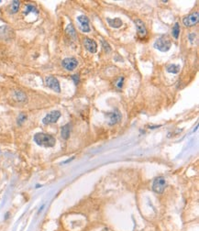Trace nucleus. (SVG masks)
<instances>
[{"mask_svg":"<svg viewBox=\"0 0 199 231\" xmlns=\"http://www.w3.org/2000/svg\"><path fill=\"white\" fill-rule=\"evenodd\" d=\"M34 141L39 146L45 148H52L56 143L54 137L50 134H46V133H37L34 136Z\"/></svg>","mask_w":199,"mask_h":231,"instance_id":"nucleus-1","label":"nucleus"},{"mask_svg":"<svg viewBox=\"0 0 199 231\" xmlns=\"http://www.w3.org/2000/svg\"><path fill=\"white\" fill-rule=\"evenodd\" d=\"M153 47L161 52H168L172 47V41L167 36H161L158 38L153 44Z\"/></svg>","mask_w":199,"mask_h":231,"instance_id":"nucleus-2","label":"nucleus"},{"mask_svg":"<svg viewBox=\"0 0 199 231\" xmlns=\"http://www.w3.org/2000/svg\"><path fill=\"white\" fill-rule=\"evenodd\" d=\"M166 185H167L166 180L163 176H159L153 182L152 190H153V192H155L157 193H163Z\"/></svg>","mask_w":199,"mask_h":231,"instance_id":"nucleus-3","label":"nucleus"},{"mask_svg":"<svg viewBox=\"0 0 199 231\" xmlns=\"http://www.w3.org/2000/svg\"><path fill=\"white\" fill-rule=\"evenodd\" d=\"M199 21V13L198 12H194V13L188 15L187 17H184L183 18V23L185 27H193Z\"/></svg>","mask_w":199,"mask_h":231,"instance_id":"nucleus-4","label":"nucleus"},{"mask_svg":"<svg viewBox=\"0 0 199 231\" xmlns=\"http://www.w3.org/2000/svg\"><path fill=\"white\" fill-rule=\"evenodd\" d=\"M45 83L47 84V86L49 88H51L52 90H53L56 93H61V86H60V83L59 81L53 77V76H49L45 79Z\"/></svg>","mask_w":199,"mask_h":231,"instance_id":"nucleus-5","label":"nucleus"},{"mask_svg":"<svg viewBox=\"0 0 199 231\" xmlns=\"http://www.w3.org/2000/svg\"><path fill=\"white\" fill-rule=\"evenodd\" d=\"M60 117H61V112L55 110V111H53V112H51V113H49V114L42 119V122H43V124H45V125L56 123Z\"/></svg>","mask_w":199,"mask_h":231,"instance_id":"nucleus-6","label":"nucleus"},{"mask_svg":"<svg viewBox=\"0 0 199 231\" xmlns=\"http://www.w3.org/2000/svg\"><path fill=\"white\" fill-rule=\"evenodd\" d=\"M61 64L67 71H72L78 66V61L75 58H66L61 62Z\"/></svg>","mask_w":199,"mask_h":231,"instance_id":"nucleus-7","label":"nucleus"},{"mask_svg":"<svg viewBox=\"0 0 199 231\" xmlns=\"http://www.w3.org/2000/svg\"><path fill=\"white\" fill-rule=\"evenodd\" d=\"M14 37V31L8 26L0 27V39L1 40H9Z\"/></svg>","mask_w":199,"mask_h":231,"instance_id":"nucleus-8","label":"nucleus"},{"mask_svg":"<svg viewBox=\"0 0 199 231\" xmlns=\"http://www.w3.org/2000/svg\"><path fill=\"white\" fill-rule=\"evenodd\" d=\"M77 20L80 24V30L83 32H89L91 30L90 27H89V18L84 16V15H81L77 18Z\"/></svg>","mask_w":199,"mask_h":231,"instance_id":"nucleus-9","label":"nucleus"},{"mask_svg":"<svg viewBox=\"0 0 199 231\" xmlns=\"http://www.w3.org/2000/svg\"><path fill=\"white\" fill-rule=\"evenodd\" d=\"M107 117H108V124L110 126H113V125H116L117 123H118L119 121L121 120V114L119 113L118 110H114L112 112H109L107 114Z\"/></svg>","mask_w":199,"mask_h":231,"instance_id":"nucleus-10","label":"nucleus"},{"mask_svg":"<svg viewBox=\"0 0 199 231\" xmlns=\"http://www.w3.org/2000/svg\"><path fill=\"white\" fill-rule=\"evenodd\" d=\"M84 48L91 53H95L97 52V44L96 42L89 38L84 39Z\"/></svg>","mask_w":199,"mask_h":231,"instance_id":"nucleus-11","label":"nucleus"},{"mask_svg":"<svg viewBox=\"0 0 199 231\" xmlns=\"http://www.w3.org/2000/svg\"><path fill=\"white\" fill-rule=\"evenodd\" d=\"M135 24L137 27V31H138V35L140 38H145L147 35V30L146 27L144 25V23L141 20V19H136L135 20Z\"/></svg>","mask_w":199,"mask_h":231,"instance_id":"nucleus-12","label":"nucleus"},{"mask_svg":"<svg viewBox=\"0 0 199 231\" xmlns=\"http://www.w3.org/2000/svg\"><path fill=\"white\" fill-rule=\"evenodd\" d=\"M107 21L108 23V25L111 28H114V29H118L122 26V20L119 18H107Z\"/></svg>","mask_w":199,"mask_h":231,"instance_id":"nucleus-13","label":"nucleus"},{"mask_svg":"<svg viewBox=\"0 0 199 231\" xmlns=\"http://www.w3.org/2000/svg\"><path fill=\"white\" fill-rule=\"evenodd\" d=\"M70 133H71V125L70 124H66L65 126H64L61 128V138L67 139L70 137Z\"/></svg>","mask_w":199,"mask_h":231,"instance_id":"nucleus-14","label":"nucleus"},{"mask_svg":"<svg viewBox=\"0 0 199 231\" xmlns=\"http://www.w3.org/2000/svg\"><path fill=\"white\" fill-rule=\"evenodd\" d=\"M65 32L68 36H70V38H72V39H75L76 38V32H75V29L73 28V26L72 25V24H69V25L67 26L66 30H65Z\"/></svg>","mask_w":199,"mask_h":231,"instance_id":"nucleus-15","label":"nucleus"},{"mask_svg":"<svg viewBox=\"0 0 199 231\" xmlns=\"http://www.w3.org/2000/svg\"><path fill=\"white\" fill-rule=\"evenodd\" d=\"M180 69H181V67L178 64H170L169 66H167L166 70H167L168 72H170V74L176 75V74H178V72H179Z\"/></svg>","mask_w":199,"mask_h":231,"instance_id":"nucleus-16","label":"nucleus"},{"mask_svg":"<svg viewBox=\"0 0 199 231\" xmlns=\"http://www.w3.org/2000/svg\"><path fill=\"white\" fill-rule=\"evenodd\" d=\"M19 6H20V2L19 1H13L10 5V13L15 14L18 11L19 9Z\"/></svg>","mask_w":199,"mask_h":231,"instance_id":"nucleus-17","label":"nucleus"},{"mask_svg":"<svg viewBox=\"0 0 199 231\" xmlns=\"http://www.w3.org/2000/svg\"><path fill=\"white\" fill-rule=\"evenodd\" d=\"M172 34L173 36L175 39H178L179 38V34H180V26H179V23H175V26L172 28Z\"/></svg>","mask_w":199,"mask_h":231,"instance_id":"nucleus-18","label":"nucleus"},{"mask_svg":"<svg viewBox=\"0 0 199 231\" xmlns=\"http://www.w3.org/2000/svg\"><path fill=\"white\" fill-rule=\"evenodd\" d=\"M30 12H35V13H38V10H37V8L33 6V5H27L26 6V9H25L24 11V14L25 15H28L29 13H30Z\"/></svg>","mask_w":199,"mask_h":231,"instance_id":"nucleus-19","label":"nucleus"},{"mask_svg":"<svg viewBox=\"0 0 199 231\" xmlns=\"http://www.w3.org/2000/svg\"><path fill=\"white\" fill-rule=\"evenodd\" d=\"M102 46H103V48H104V50H105L106 52L108 53V52H111V47H110V45H109L107 41H102Z\"/></svg>","mask_w":199,"mask_h":231,"instance_id":"nucleus-20","label":"nucleus"},{"mask_svg":"<svg viewBox=\"0 0 199 231\" xmlns=\"http://www.w3.org/2000/svg\"><path fill=\"white\" fill-rule=\"evenodd\" d=\"M123 82H124V77H119L118 80L116 82V86L118 88V89H121L122 86H123Z\"/></svg>","mask_w":199,"mask_h":231,"instance_id":"nucleus-21","label":"nucleus"},{"mask_svg":"<svg viewBox=\"0 0 199 231\" xmlns=\"http://www.w3.org/2000/svg\"><path fill=\"white\" fill-rule=\"evenodd\" d=\"M72 80H73V82H74V83L77 84L79 83V82H80V79H79V75H72Z\"/></svg>","mask_w":199,"mask_h":231,"instance_id":"nucleus-22","label":"nucleus"},{"mask_svg":"<svg viewBox=\"0 0 199 231\" xmlns=\"http://www.w3.org/2000/svg\"><path fill=\"white\" fill-rule=\"evenodd\" d=\"M188 38H189V40H190L191 42H194V40H195V33H190L189 36H188Z\"/></svg>","mask_w":199,"mask_h":231,"instance_id":"nucleus-23","label":"nucleus"},{"mask_svg":"<svg viewBox=\"0 0 199 231\" xmlns=\"http://www.w3.org/2000/svg\"><path fill=\"white\" fill-rule=\"evenodd\" d=\"M25 118H26V117L23 116V115H20V117H19V119H18V122H19V123H21L22 121H24V119H25Z\"/></svg>","mask_w":199,"mask_h":231,"instance_id":"nucleus-24","label":"nucleus"}]
</instances>
